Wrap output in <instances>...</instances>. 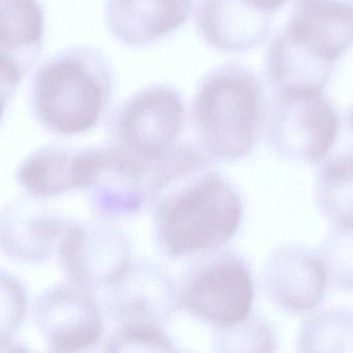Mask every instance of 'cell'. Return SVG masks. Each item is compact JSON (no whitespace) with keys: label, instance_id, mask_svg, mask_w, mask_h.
<instances>
[{"label":"cell","instance_id":"obj_1","mask_svg":"<svg viewBox=\"0 0 353 353\" xmlns=\"http://www.w3.org/2000/svg\"><path fill=\"white\" fill-rule=\"evenodd\" d=\"M113 92L114 73L106 55L94 47L76 45L38 68L30 83V107L49 131L78 135L104 117Z\"/></svg>","mask_w":353,"mask_h":353},{"label":"cell","instance_id":"obj_2","mask_svg":"<svg viewBox=\"0 0 353 353\" xmlns=\"http://www.w3.org/2000/svg\"><path fill=\"white\" fill-rule=\"evenodd\" d=\"M268 101L254 72L226 63L198 83L191 105L196 134L219 160H239L255 148L263 132Z\"/></svg>","mask_w":353,"mask_h":353},{"label":"cell","instance_id":"obj_3","mask_svg":"<svg viewBox=\"0 0 353 353\" xmlns=\"http://www.w3.org/2000/svg\"><path fill=\"white\" fill-rule=\"evenodd\" d=\"M243 201L236 190L216 173H208L169 204L161 237L173 255L222 247L239 231Z\"/></svg>","mask_w":353,"mask_h":353},{"label":"cell","instance_id":"obj_4","mask_svg":"<svg viewBox=\"0 0 353 353\" xmlns=\"http://www.w3.org/2000/svg\"><path fill=\"white\" fill-rule=\"evenodd\" d=\"M341 117L324 92L274 94L268 102L263 133L274 154L290 162L314 164L334 148Z\"/></svg>","mask_w":353,"mask_h":353},{"label":"cell","instance_id":"obj_5","mask_svg":"<svg viewBox=\"0 0 353 353\" xmlns=\"http://www.w3.org/2000/svg\"><path fill=\"white\" fill-rule=\"evenodd\" d=\"M181 92L167 84L146 86L119 105L111 130L123 150L141 160L158 158L181 133L185 123Z\"/></svg>","mask_w":353,"mask_h":353},{"label":"cell","instance_id":"obj_6","mask_svg":"<svg viewBox=\"0 0 353 353\" xmlns=\"http://www.w3.org/2000/svg\"><path fill=\"white\" fill-rule=\"evenodd\" d=\"M255 285L249 262L236 252L216 256L198 272L183 295L192 314L219 328H233L249 319Z\"/></svg>","mask_w":353,"mask_h":353},{"label":"cell","instance_id":"obj_7","mask_svg":"<svg viewBox=\"0 0 353 353\" xmlns=\"http://www.w3.org/2000/svg\"><path fill=\"white\" fill-rule=\"evenodd\" d=\"M262 289L268 301L288 313H305L325 296L328 276L318 252L303 245H281L264 263Z\"/></svg>","mask_w":353,"mask_h":353},{"label":"cell","instance_id":"obj_8","mask_svg":"<svg viewBox=\"0 0 353 353\" xmlns=\"http://www.w3.org/2000/svg\"><path fill=\"white\" fill-rule=\"evenodd\" d=\"M1 92L11 98L40 59L45 38V11L39 0H0Z\"/></svg>","mask_w":353,"mask_h":353},{"label":"cell","instance_id":"obj_9","mask_svg":"<svg viewBox=\"0 0 353 353\" xmlns=\"http://www.w3.org/2000/svg\"><path fill=\"white\" fill-rule=\"evenodd\" d=\"M272 14L248 0H199L195 26L204 42L223 53H241L263 43Z\"/></svg>","mask_w":353,"mask_h":353},{"label":"cell","instance_id":"obj_10","mask_svg":"<svg viewBox=\"0 0 353 353\" xmlns=\"http://www.w3.org/2000/svg\"><path fill=\"white\" fill-rule=\"evenodd\" d=\"M193 6L194 0H107L105 21L119 42L137 48L176 32Z\"/></svg>","mask_w":353,"mask_h":353},{"label":"cell","instance_id":"obj_11","mask_svg":"<svg viewBox=\"0 0 353 353\" xmlns=\"http://www.w3.org/2000/svg\"><path fill=\"white\" fill-rule=\"evenodd\" d=\"M334 65L336 61L299 42L285 28L272 39L266 50V79L272 94L324 92Z\"/></svg>","mask_w":353,"mask_h":353},{"label":"cell","instance_id":"obj_12","mask_svg":"<svg viewBox=\"0 0 353 353\" xmlns=\"http://www.w3.org/2000/svg\"><path fill=\"white\" fill-rule=\"evenodd\" d=\"M41 320L57 350L76 351L94 344L102 334L96 307L82 293L57 291L41 305Z\"/></svg>","mask_w":353,"mask_h":353},{"label":"cell","instance_id":"obj_13","mask_svg":"<svg viewBox=\"0 0 353 353\" xmlns=\"http://www.w3.org/2000/svg\"><path fill=\"white\" fill-rule=\"evenodd\" d=\"M63 258L69 272L78 282L88 284L111 280L125 268V243L106 232L90 234L82 228L70 229L63 243Z\"/></svg>","mask_w":353,"mask_h":353},{"label":"cell","instance_id":"obj_14","mask_svg":"<svg viewBox=\"0 0 353 353\" xmlns=\"http://www.w3.org/2000/svg\"><path fill=\"white\" fill-rule=\"evenodd\" d=\"M318 208L332 226L353 229V152L334 154L316 179Z\"/></svg>","mask_w":353,"mask_h":353},{"label":"cell","instance_id":"obj_15","mask_svg":"<svg viewBox=\"0 0 353 353\" xmlns=\"http://www.w3.org/2000/svg\"><path fill=\"white\" fill-rule=\"evenodd\" d=\"M303 352H353V312L330 309L303 321L297 338Z\"/></svg>","mask_w":353,"mask_h":353},{"label":"cell","instance_id":"obj_16","mask_svg":"<svg viewBox=\"0 0 353 353\" xmlns=\"http://www.w3.org/2000/svg\"><path fill=\"white\" fill-rule=\"evenodd\" d=\"M28 190L40 196L54 195L76 188L74 156L59 150H44L30 157L20 171Z\"/></svg>","mask_w":353,"mask_h":353},{"label":"cell","instance_id":"obj_17","mask_svg":"<svg viewBox=\"0 0 353 353\" xmlns=\"http://www.w3.org/2000/svg\"><path fill=\"white\" fill-rule=\"evenodd\" d=\"M317 252L332 286L353 291V229L332 227Z\"/></svg>","mask_w":353,"mask_h":353},{"label":"cell","instance_id":"obj_18","mask_svg":"<svg viewBox=\"0 0 353 353\" xmlns=\"http://www.w3.org/2000/svg\"><path fill=\"white\" fill-rule=\"evenodd\" d=\"M117 345L115 350L121 346H148V350H150V346H154L157 350H171L170 344L162 332L157 326L145 322L130 324L115 343V346Z\"/></svg>","mask_w":353,"mask_h":353},{"label":"cell","instance_id":"obj_19","mask_svg":"<svg viewBox=\"0 0 353 353\" xmlns=\"http://www.w3.org/2000/svg\"><path fill=\"white\" fill-rule=\"evenodd\" d=\"M294 6L336 17L353 19V0H295Z\"/></svg>","mask_w":353,"mask_h":353},{"label":"cell","instance_id":"obj_20","mask_svg":"<svg viewBox=\"0 0 353 353\" xmlns=\"http://www.w3.org/2000/svg\"><path fill=\"white\" fill-rule=\"evenodd\" d=\"M248 1L252 3V5L259 8V9L274 14V12H276V10L284 7L289 0H248Z\"/></svg>","mask_w":353,"mask_h":353},{"label":"cell","instance_id":"obj_21","mask_svg":"<svg viewBox=\"0 0 353 353\" xmlns=\"http://www.w3.org/2000/svg\"><path fill=\"white\" fill-rule=\"evenodd\" d=\"M347 123H348L349 130L353 134V104L349 109L348 114H347Z\"/></svg>","mask_w":353,"mask_h":353}]
</instances>
